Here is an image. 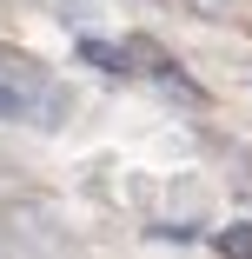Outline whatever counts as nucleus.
Segmentation results:
<instances>
[{
    "label": "nucleus",
    "mask_w": 252,
    "mask_h": 259,
    "mask_svg": "<svg viewBox=\"0 0 252 259\" xmlns=\"http://www.w3.org/2000/svg\"><path fill=\"white\" fill-rule=\"evenodd\" d=\"M60 87L46 80L33 60L0 47V126H60Z\"/></svg>",
    "instance_id": "obj_1"
},
{
    "label": "nucleus",
    "mask_w": 252,
    "mask_h": 259,
    "mask_svg": "<svg viewBox=\"0 0 252 259\" xmlns=\"http://www.w3.org/2000/svg\"><path fill=\"white\" fill-rule=\"evenodd\" d=\"M80 54H86L93 67H107V73H133V54H120V47H107V40H86Z\"/></svg>",
    "instance_id": "obj_2"
},
{
    "label": "nucleus",
    "mask_w": 252,
    "mask_h": 259,
    "mask_svg": "<svg viewBox=\"0 0 252 259\" xmlns=\"http://www.w3.org/2000/svg\"><path fill=\"white\" fill-rule=\"evenodd\" d=\"M219 252H226V259H252V226H245V220H232V226L219 233Z\"/></svg>",
    "instance_id": "obj_3"
},
{
    "label": "nucleus",
    "mask_w": 252,
    "mask_h": 259,
    "mask_svg": "<svg viewBox=\"0 0 252 259\" xmlns=\"http://www.w3.org/2000/svg\"><path fill=\"white\" fill-rule=\"evenodd\" d=\"M186 7H192V14H206V20H226L239 0H186Z\"/></svg>",
    "instance_id": "obj_4"
},
{
    "label": "nucleus",
    "mask_w": 252,
    "mask_h": 259,
    "mask_svg": "<svg viewBox=\"0 0 252 259\" xmlns=\"http://www.w3.org/2000/svg\"><path fill=\"white\" fill-rule=\"evenodd\" d=\"M0 259H7V246H0Z\"/></svg>",
    "instance_id": "obj_5"
}]
</instances>
